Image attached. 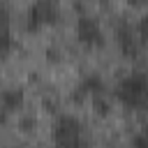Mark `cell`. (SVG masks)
<instances>
[{
  "instance_id": "cell-1",
  "label": "cell",
  "mask_w": 148,
  "mask_h": 148,
  "mask_svg": "<svg viewBox=\"0 0 148 148\" xmlns=\"http://www.w3.org/2000/svg\"><path fill=\"white\" fill-rule=\"evenodd\" d=\"M116 97L134 111H143L146 109V99H148V83H146V74L143 72H132L127 76H123L116 83Z\"/></svg>"
},
{
  "instance_id": "cell-2",
  "label": "cell",
  "mask_w": 148,
  "mask_h": 148,
  "mask_svg": "<svg viewBox=\"0 0 148 148\" xmlns=\"http://www.w3.org/2000/svg\"><path fill=\"white\" fill-rule=\"evenodd\" d=\"M51 136L56 141V148H86V136H83V125L74 116H58L51 130Z\"/></svg>"
},
{
  "instance_id": "cell-3",
  "label": "cell",
  "mask_w": 148,
  "mask_h": 148,
  "mask_svg": "<svg viewBox=\"0 0 148 148\" xmlns=\"http://www.w3.org/2000/svg\"><path fill=\"white\" fill-rule=\"evenodd\" d=\"M116 39H118L120 51H123L127 58H136V56L141 53V49H143V42L139 39L136 30H134L132 23L125 21V18H118V23H116Z\"/></svg>"
},
{
  "instance_id": "cell-4",
  "label": "cell",
  "mask_w": 148,
  "mask_h": 148,
  "mask_svg": "<svg viewBox=\"0 0 148 148\" xmlns=\"http://www.w3.org/2000/svg\"><path fill=\"white\" fill-rule=\"evenodd\" d=\"M58 14H60V9H58L56 2H49V0L32 2L30 9H28V21H25V25H28V30H37V28H42L44 23H56V21H58Z\"/></svg>"
},
{
  "instance_id": "cell-5",
  "label": "cell",
  "mask_w": 148,
  "mask_h": 148,
  "mask_svg": "<svg viewBox=\"0 0 148 148\" xmlns=\"http://www.w3.org/2000/svg\"><path fill=\"white\" fill-rule=\"evenodd\" d=\"M76 35L83 44L88 46H102L104 44V30L99 25V21L90 14H81L76 21Z\"/></svg>"
},
{
  "instance_id": "cell-6",
  "label": "cell",
  "mask_w": 148,
  "mask_h": 148,
  "mask_svg": "<svg viewBox=\"0 0 148 148\" xmlns=\"http://www.w3.org/2000/svg\"><path fill=\"white\" fill-rule=\"evenodd\" d=\"M23 106V90L21 88H5L0 95V109L2 111H14Z\"/></svg>"
},
{
  "instance_id": "cell-7",
  "label": "cell",
  "mask_w": 148,
  "mask_h": 148,
  "mask_svg": "<svg viewBox=\"0 0 148 148\" xmlns=\"http://www.w3.org/2000/svg\"><path fill=\"white\" fill-rule=\"evenodd\" d=\"M79 88H81L86 95H104V90H106L104 79H102L99 74H95V72H92V74H86Z\"/></svg>"
},
{
  "instance_id": "cell-8",
  "label": "cell",
  "mask_w": 148,
  "mask_h": 148,
  "mask_svg": "<svg viewBox=\"0 0 148 148\" xmlns=\"http://www.w3.org/2000/svg\"><path fill=\"white\" fill-rule=\"evenodd\" d=\"M92 109L99 113V116H106L111 111V99L106 95H92Z\"/></svg>"
},
{
  "instance_id": "cell-9",
  "label": "cell",
  "mask_w": 148,
  "mask_h": 148,
  "mask_svg": "<svg viewBox=\"0 0 148 148\" xmlns=\"http://www.w3.org/2000/svg\"><path fill=\"white\" fill-rule=\"evenodd\" d=\"M12 49V35H9V25L0 23V56H5Z\"/></svg>"
},
{
  "instance_id": "cell-10",
  "label": "cell",
  "mask_w": 148,
  "mask_h": 148,
  "mask_svg": "<svg viewBox=\"0 0 148 148\" xmlns=\"http://www.w3.org/2000/svg\"><path fill=\"white\" fill-rule=\"evenodd\" d=\"M35 125H37V118H35V116H21V118H18V127H21L23 132H32Z\"/></svg>"
},
{
  "instance_id": "cell-11",
  "label": "cell",
  "mask_w": 148,
  "mask_h": 148,
  "mask_svg": "<svg viewBox=\"0 0 148 148\" xmlns=\"http://www.w3.org/2000/svg\"><path fill=\"white\" fill-rule=\"evenodd\" d=\"M136 35H139V39H141V42H146V39H148V14H143V16H141Z\"/></svg>"
},
{
  "instance_id": "cell-12",
  "label": "cell",
  "mask_w": 148,
  "mask_h": 148,
  "mask_svg": "<svg viewBox=\"0 0 148 148\" xmlns=\"http://www.w3.org/2000/svg\"><path fill=\"white\" fill-rule=\"evenodd\" d=\"M132 148H146V134H143V132H136V134H134Z\"/></svg>"
},
{
  "instance_id": "cell-13",
  "label": "cell",
  "mask_w": 148,
  "mask_h": 148,
  "mask_svg": "<svg viewBox=\"0 0 148 148\" xmlns=\"http://www.w3.org/2000/svg\"><path fill=\"white\" fill-rule=\"evenodd\" d=\"M69 99H72V102H83V99H86V92H83L81 88H76V90H72Z\"/></svg>"
},
{
  "instance_id": "cell-14",
  "label": "cell",
  "mask_w": 148,
  "mask_h": 148,
  "mask_svg": "<svg viewBox=\"0 0 148 148\" xmlns=\"http://www.w3.org/2000/svg\"><path fill=\"white\" fill-rule=\"evenodd\" d=\"M0 23H9V9L2 2H0Z\"/></svg>"
},
{
  "instance_id": "cell-15",
  "label": "cell",
  "mask_w": 148,
  "mask_h": 148,
  "mask_svg": "<svg viewBox=\"0 0 148 148\" xmlns=\"http://www.w3.org/2000/svg\"><path fill=\"white\" fill-rule=\"evenodd\" d=\"M46 58H49L51 62H53V60H60V51L51 46V49H46Z\"/></svg>"
},
{
  "instance_id": "cell-16",
  "label": "cell",
  "mask_w": 148,
  "mask_h": 148,
  "mask_svg": "<svg viewBox=\"0 0 148 148\" xmlns=\"http://www.w3.org/2000/svg\"><path fill=\"white\" fill-rule=\"evenodd\" d=\"M44 106L51 109V111H56V109H58V102H53V99H44Z\"/></svg>"
}]
</instances>
